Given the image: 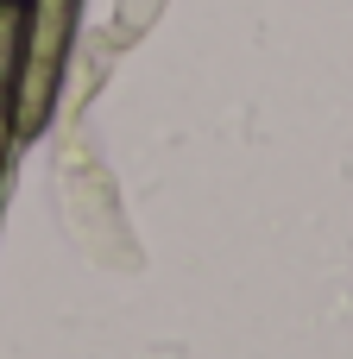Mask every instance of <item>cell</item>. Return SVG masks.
<instances>
[{"label": "cell", "instance_id": "1", "mask_svg": "<svg viewBox=\"0 0 353 359\" xmlns=\"http://www.w3.org/2000/svg\"><path fill=\"white\" fill-rule=\"evenodd\" d=\"M76 13L82 0H25V32H19V69H13V126L19 139L51 126L69 44H76Z\"/></svg>", "mask_w": 353, "mask_h": 359}, {"label": "cell", "instance_id": "2", "mask_svg": "<svg viewBox=\"0 0 353 359\" xmlns=\"http://www.w3.org/2000/svg\"><path fill=\"white\" fill-rule=\"evenodd\" d=\"M13 145H19V126H13V82H0V177L13 164Z\"/></svg>", "mask_w": 353, "mask_h": 359}]
</instances>
